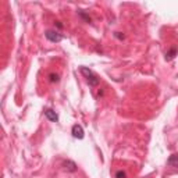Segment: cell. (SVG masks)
<instances>
[{"label": "cell", "instance_id": "6da1fadb", "mask_svg": "<svg viewBox=\"0 0 178 178\" xmlns=\"http://www.w3.org/2000/svg\"><path fill=\"white\" fill-rule=\"evenodd\" d=\"M79 71H81V74H82L84 77H85L86 82H88L89 86L95 88V86L99 85V78H98V75H96L91 68H88V67H79Z\"/></svg>", "mask_w": 178, "mask_h": 178}, {"label": "cell", "instance_id": "7a4b0ae2", "mask_svg": "<svg viewBox=\"0 0 178 178\" xmlns=\"http://www.w3.org/2000/svg\"><path fill=\"white\" fill-rule=\"evenodd\" d=\"M45 36H46V39L50 40L52 43H59L64 39V36L59 32V31H52V29H47L46 32H45Z\"/></svg>", "mask_w": 178, "mask_h": 178}, {"label": "cell", "instance_id": "3957f363", "mask_svg": "<svg viewBox=\"0 0 178 178\" xmlns=\"http://www.w3.org/2000/svg\"><path fill=\"white\" fill-rule=\"evenodd\" d=\"M71 134H73V136H74V138H77V139H84V136H85L84 128L79 125V124L73 125V128H71Z\"/></svg>", "mask_w": 178, "mask_h": 178}, {"label": "cell", "instance_id": "277c9868", "mask_svg": "<svg viewBox=\"0 0 178 178\" xmlns=\"http://www.w3.org/2000/svg\"><path fill=\"white\" fill-rule=\"evenodd\" d=\"M63 167H64V170L68 171V173H75L77 170H78L77 164L73 162V160H66V162H63Z\"/></svg>", "mask_w": 178, "mask_h": 178}, {"label": "cell", "instance_id": "5b68a950", "mask_svg": "<svg viewBox=\"0 0 178 178\" xmlns=\"http://www.w3.org/2000/svg\"><path fill=\"white\" fill-rule=\"evenodd\" d=\"M45 115H46L47 120H50V121H53V122L59 121V115H57V113L54 111V110H52V109H46V110H45Z\"/></svg>", "mask_w": 178, "mask_h": 178}, {"label": "cell", "instance_id": "8992f818", "mask_svg": "<svg viewBox=\"0 0 178 178\" xmlns=\"http://www.w3.org/2000/svg\"><path fill=\"white\" fill-rule=\"evenodd\" d=\"M167 164L170 166V167H178V155L170 156L167 160Z\"/></svg>", "mask_w": 178, "mask_h": 178}, {"label": "cell", "instance_id": "52a82bcc", "mask_svg": "<svg viewBox=\"0 0 178 178\" xmlns=\"http://www.w3.org/2000/svg\"><path fill=\"white\" fill-rule=\"evenodd\" d=\"M175 54H177V49H175V47H173V49L170 50L168 53H166V60H167V61L173 60L175 57Z\"/></svg>", "mask_w": 178, "mask_h": 178}, {"label": "cell", "instance_id": "ba28073f", "mask_svg": "<svg viewBox=\"0 0 178 178\" xmlns=\"http://www.w3.org/2000/svg\"><path fill=\"white\" fill-rule=\"evenodd\" d=\"M59 81H60V75H59V74H54V73L49 74V82H52V84H57Z\"/></svg>", "mask_w": 178, "mask_h": 178}, {"label": "cell", "instance_id": "9c48e42d", "mask_svg": "<svg viewBox=\"0 0 178 178\" xmlns=\"http://www.w3.org/2000/svg\"><path fill=\"white\" fill-rule=\"evenodd\" d=\"M78 15L81 17V18H82L85 22H91V21H92V20H91V17H89L86 13H84V11H78Z\"/></svg>", "mask_w": 178, "mask_h": 178}, {"label": "cell", "instance_id": "30bf717a", "mask_svg": "<svg viewBox=\"0 0 178 178\" xmlns=\"http://www.w3.org/2000/svg\"><path fill=\"white\" fill-rule=\"evenodd\" d=\"M115 178H127V174L124 171H117L115 173Z\"/></svg>", "mask_w": 178, "mask_h": 178}, {"label": "cell", "instance_id": "8fae6325", "mask_svg": "<svg viewBox=\"0 0 178 178\" xmlns=\"http://www.w3.org/2000/svg\"><path fill=\"white\" fill-rule=\"evenodd\" d=\"M115 38H118L120 40H122L125 36H124V35H121V32H115Z\"/></svg>", "mask_w": 178, "mask_h": 178}, {"label": "cell", "instance_id": "7c38bea8", "mask_svg": "<svg viewBox=\"0 0 178 178\" xmlns=\"http://www.w3.org/2000/svg\"><path fill=\"white\" fill-rule=\"evenodd\" d=\"M54 25H56L59 29H63V24L60 22V21H56V22H54Z\"/></svg>", "mask_w": 178, "mask_h": 178}]
</instances>
